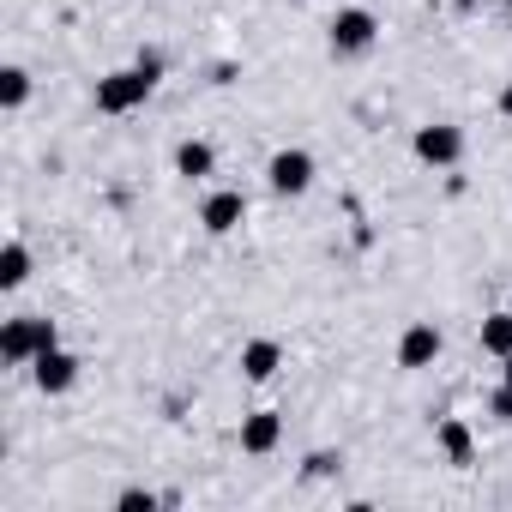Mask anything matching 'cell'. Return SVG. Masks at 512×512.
Returning a JSON list of instances; mask_svg holds the SVG:
<instances>
[{
    "label": "cell",
    "mask_w": 512,
    "mask_h": 512,
    "mask_svg": "<svg viewBox=\"0 0 512 512\" xmlns=\"http://www.w3.org/2000/svg\"><path fill=\"white\" fill-rule=\"evenodd\" d=\"M157 79H163V55H157V49H145L133 67H121V73H103V79H97V109H103V115H127V109H139V103L157 91Z\"/></svg>",
    "instance_id": "1"
},
{
    "label": "cell",
    "mask_w": 512,
    "mask_h": 512,
    "mask_svg": "<svg viewBox=\"0 0 512 512\" xmlns=\"http://www.w3.org/2000/svg\"><path fill=\"white\" fill-rule=\"evenodd\" d=\"M55 344H61V332H55V320H43V314H25V320H7V326H0V356H7L13 368L37 362V356L55 350Z\"/></svg>",
    "instance_id": "2"
},
{
    "label": "cell",
    "mask_w": 512,
    "mask_h": 512,
    "mask_svg": "<svg viewBox=\"0 0 512 512\" xmlns=\"http://www.w3.org/2000/svg\"><path fill=\"white\" fill-rule=\"evenodd\" d=\"M374 37H380V19H374L368 7H344V13L332 19V55H368Z\"/></svg>",
    "instance_id": "3"
},
{
    "label": "cell",
    "mask_w": 512,
    "mask_h": 512,
    "mask_svg": "<svg viewBox=\"0 0 512 512\" xmlns=\"http://www.w3.org/2000/svg\"><path fill=\"white\" fill-rule=\"evenodd\" d=\"M416 157L428 163V169H452L458 157H464V133L458 127H446V121H428V127H416Z\"/></svg>",
    "instance_id": "4"
},
{
    "label": "cell",
    "mask_w": 512,
    "mask_h": 512,
    "mask_svg": "<svg viewBox=\"0 0 512 512\" xmlns=\"http://www.w3.org/2000/svg\"><path fill=\"white\" fill-rule=\"evenodd\" d=\"M266 181H272L278 199H302V193L314 187V157H308V151H278V157L266 163Z\"/></svg>",
    "instance_id": "5"
},
{
    "label": "cell",
    "mask_w": 512,
    "mask_h": 512,
    "mask_svg": "<svg viewBox=\"0 0 512 512\" xmlns=\"http://www.w3.org/2000/svg\"><path fill=\"white\" fill-rule=\"evenodd\" d=\"M199 223H205V235H235V229L247 223V199H241L235 187H223V193H211V199L199 205Z\"/></svg>",
    "instance_id": "6"
},
{
    "label": "cell",
    "mask_w": 512,
    "mask_h": 512,
    "mask_svg": "<svg viewBox=\"0 0 512 512\" xmlns=\"http://www.w3.org/2000/svg\"><path fill=\"white\" fill-rule=\"evenodd\" d=\"M31 380H37V392H73V380H79V356H67L61 344L55 350H43L37 362H31Z\"/></svg>",
    "instance_id": "7"
},
{
    "label": "cell",
    "mask_w": 512,
    "mask_h": 512,
    "mask_svg": "<svg viewBox=\"0 0 512 512\" xmlns=\"http://www.w3.org/2000/svg\"><path fill=\"white\" fill-rule=\"evenodd\" d=\"M440 344H446L440 326H434V320H416V326L398 338V368H428V362L440 356Z\"/></svg>",
    "instance_id": "8"
},
{
    "label": "cell",
    "mask_w": 512,
    "mask_h": 512,
    "mask_svg": "<svg viewBox=\"0 0 512 512\" xmlns=\"http://www.w3.org/2000/svg\"><path fill=\"white\" fill-rule=\"evenodd\" d=\"M278 440H284V416H278V410H253V416L241 422V452H253V458L278 452Z\"/></svg>",
    "instance_id": "9"
},
{
    "label": "cell",
    "mask_w": 512,
    "mask_h": 512,
    "mask_svg": "<svg viewBox=\"0 0 512 512\" xmlns=\"http://www.w3.org/2000/svg\"><path fill=\"white\" fill-rule=\"evenodd\" d=\"M434 440H440V452H446V464H470L476 458V434H470V422L464 416H440V428H434Z\"/></svg>",
    "instance_id": "10"
},
{
    "label": "cell",
    "mask_w": 512,
    "mask_h": 512,
    "mask_svg": "<svg viewBox=\"0 0 512 512\" xmlns=\"http://www.w3.org/2000/svg\"><path fill=\"white\" fill-rule=\"evenodd\" d=\"M278 368H284V350H278L272 338H253V344L241 350V374H247V380H272Z\"/></svg>",
    "instance_id": "11"
},
{
    "label": "cell",
    "mask_w": 512,
    "mask_h": 512,
    "mask_svg": "<svg viewBox=\"0 0 512 512\" xmlns=\"http://www.w3.org/2000/svg\"><path fill=\"white\" fill-rule=\"evenodd\" d=\"M217 169V151L205 145V139H181L175 145V175H187V181H205Z\"/></svg>",
    "instance_id": "12"
},
{
    "label": "cell",
    "mask_w": 512,
    "mask_h": 512,
    "mask_svg": "<svg viewBox=\"0 0 512 512\" xmlns=\"http://www.w3.org/2000/svg\"><path fill=\"white\" fill-rule=\"evenodd\" d=\"M31 278V253L25 241H7V253H0V290H19Z\"/></svg>",
    "instance_id": "13"
},
{
    "label": "cell",
    "mask_w": 512,
    "mask_h": 512,
    "mask_svg": "<svg viewBox=\"0 0 512 512\" xmlns=\"http://www.w3.org/2000/svg\"><path fill=\"white\" fill-rule=\"evenodd\" d=\"M482 350L500 356V362L512 356V314H488V320H482Z\"/></svg>",
    "instance_id": "14"
},
{
    "label": "cell",
    "mask_w": 512,
    "mask_h": 512,
    "mask_svg": "<svg viewBox=\"0 0 512 512\" xmlns=\"http://www.w3.org/2000/svg\"><path fill=\"white\" fill-rule=\"evenodd\" d=\"M25 97H31V73H25V67H0V103H7V109H25Z\"/></svg>",
    "instance_id": "15"
},
{
    "label": "cell",
    "mask_w": 512,
    "mask_h": 512,
    "mask_svg": "<svg viewBox=\"0 0 512 512\" xmlns=\"http://www.w3.org/2000/svg\"><path fill=\"white\" fill-rule=\"evenodd\" d=\"M115 506H121V512H151V506H163V494H151V488H121Z\"/></svg>",
    "instance_id": "16"
},
{
    "label": "cell",
    "mask_w": 512,
    "mask_h": 512,
    "mask_svg": "<svg viewBox=\"0 0 512 512\" xmlns=\"http://www.w3.org/2000/svg\"><path fill=\"white\" fill-rule=\"evenodd\" d=\"M332 470H338V458H332V452H308V464H302V476H308V482H320V476H332Z\"/></svg>",
    "instance_id": "17"
},
{
    "label": "cell",
    "mask_w": 512,
    "mask_h": 512,
    "mask_svg": "<svg viewBox=\"0 0 512 512\" xmlns=\"http://www.w3.org/2000/svg\"><path fill=\"white\" fill-rule=\"evenodd\" d=\"M488 416H494V422H512V386H500V392L488 398Z\"/></svg>",
    "instance_id": "18"
},
{
    "label": "cell",
    "mask_w": 512,
    "mask_h": 512,
    "mask_svg": "<svg viewBox=\"0 0 512 512\" xmlns=\"http://www.w3.org/2000/svg\"><path fill=\"white\" fill-rule=\"evenodd\" d=\"M500 115L512 121V85H500Z\"/></svg>",
    "instance_id": "19"
},
{
    "label": "cell",
    "mask_w": 512,
    "mask_h": 512,
    "mask_svg": "<svg viewBox=\"0 0 512 512\" xmlns=\"http://www.w3.org/2000/svg\"><path fill=\"white\" fill-rule=\"evenodd\" d=\"M458 7H464V13H470V7H482V0H458Z\"/></svg>",
    "instance_id": "20"
},
{
    "label": "cell",
    "mask_w": 512,
    "mask_h": 512,
    "mask_svg": "<svg viewBox=\"0 0 512 512\" xmlns=\"http://www.w3.org/2000/svg\"><path fill=\"white\" fill-rule=\"evenodd\" d=\"M506 386H512V356H506Z\"/></svg>",
    "instance_id": "21"
},
{
    "label": "cell",
    "mask_w": 512,
    "mask_h": 512,
    "mask_svg": "<svg viewBox=\"0 0 512 512\" xmlns=\"http://www.w3.org/2000/svg\"><path fill=\"white\" fill-rule=\"evenodd\" d=\"M506 7H512V0H506Z\"/></svg>",
    "instance_id": "22"
}]
</instances>
